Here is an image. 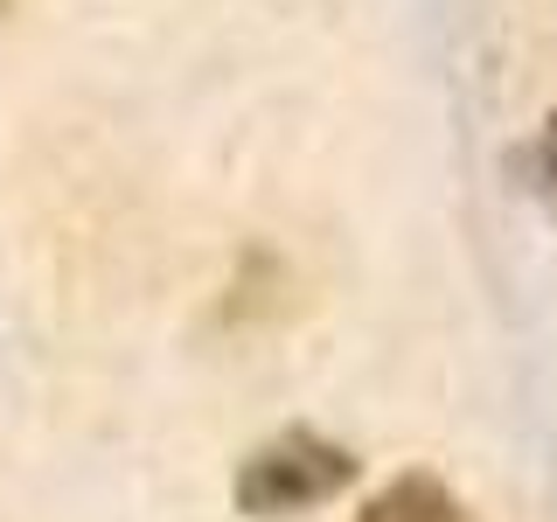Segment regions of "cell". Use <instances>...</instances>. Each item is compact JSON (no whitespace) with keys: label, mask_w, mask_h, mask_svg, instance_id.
Returning a JSON list of instances; mask_svg holds the SVG:
<instances>
[{"label":"cell","mask_w":557,"mask_h":522,"mask_svg":"<svg viewBox=\"0 0 557 522\" xmlns=\"http://www.w3.org/2000/svg\"><path fill=\"white\" fill-rule=\"evenodd\" d=\"M544 174H550V188H557V112H550V126H544Z\"/></svg>","instance_id":"3957f363"},{"label":"cell","mask_w":557,"mask_h":522,"mask_svg":"<svg viewBox=\"0 0 557 522\" xmlns=\"http://www.w3.org/2000/svg\"><path fill=\"white\" fill-rule=\"evenodd\" d=\"M362 522H460V509H453V495H446L440 481L405 474V481H391L370 501V515H362Z\"/></svg>","instance_id":"7a4b0ae2"},{"label":"cell","mask_w":557,"mask_h":522,"mask_svg":"<svg viewBox=\"0 0 557 522\" xmlns=\"http://www.w3.org/2000/svg\"><path fill=\"white\" fill-rule=\"evenodd\" d=\"M356 474V460H348L342 446L313 439V432H293V439H278L265 452H251L237 474V501L251 515H293V509H313V501H327L335 487H348Z\"/></svg>","instance_id":"6da1fadb"}]
</instances>
